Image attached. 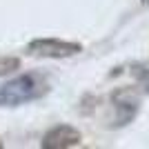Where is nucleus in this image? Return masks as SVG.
<instances>
[{
  "label": "nucleus",
  "instance_id": "f257e3e1",
  "mask_svg": "<svg viewBox=\"0 0 149 149\" xmlns=\"http://www.w3.org/2000/svg\"><path fill=\"white\" fill-rule=\"evenodd\" d=\"M49 91V82L42 74H22L11 78L0 87V105L2 107H18L42 98Z\"/></svg>",
  "mask_w": 149,
  "mask_h": 149
},
{
  "label": "nucleus",
  "instance_id": "f03ea898",
  "mask_svg": "<svg viewBox=\"0 0 149 149\" xmlns=\"http://www.w3.org/2000/svg\"><path fill=\"white\" fill-rule=\"evenodd\" d=\"M82 51L80 42H71V40H60V38H36L27 45V54L38 58H71Z\"/></svg>",
  "mask_w": 149,
  "mask_h": 149
},
{
  "label": "nucleus",
  "instance_id": "7ed1b4c3",
  "mask_svg": "<svg viewBox=\"0 0 149 149\" xmlns=\"http://www.w3.org/2000/svg\"><path fill=\"white\" fill-rule=\"evenodd\" d=\"M111 107H113L111 127H125L136 118L138 109H140V96L131 87H120L111 93Z\"/></svg>",
  "mask_w": 149,
  "mask_h": 149
},
{
  "label": "nucleus",
  "instance_id": "20e7f679",
  "mask_svg": "<svg viewBox=\"0 0 149 149\" xmlns=\"http://www.w3.org/2000/svg\"><path fill=\"white\" fill-rule=\"evenodd\" d=\"M82 140V134L71 125H56L42 136V149H69L78 147Z\"/></svg>",
  "mask_w": 149,
  "mask_h": 149
},
{
  "label": "nucleus",
  "instance_id": "39448f33",
  "mask_svg": "<svg viewBox=\"0 0 149 149\" xmlns=\"http://www.w3.org/2000/svg\"><path fill=\"white\" fill-rule=\"evenodd\" d=\"M131 76L136 78L138 87H143L145 91L149 93V67H147V65H140V62L131 65Z\"/></svg>",
  "mask_w": 149,
  "mask_h": 149
},
{
  "label": "nucleus",
  "instance_id": "423d86ee",
  "mask_svg": "<svg viewBox=\"0 0 149 149\" xmlns=\"http://www.w3.org/2000/svg\"><path fill=\"white\" fill-rule=\"evenodd\" d=\"M20 69V58L16 56H0V76L13 74Z\"/></svg>",
  "mask_w": 149,
  "mask_h": 149
},
{
  "label": "nucleus",
  "instance_id": "0eeeda50",
  "mask_svg": "<svg viewBox=\"0 0 149 149\" xmlns=\"http://www.w3.org/2000/svg\"><path fill=\"white\" fill-rule=\"evenodd\" d=\"M140 2H143V5H145V7H147V5H149V0H140Z\"/></svg>",
  "mask_w": 149,
  "mask_h": 149
},
{
  "label": "nucleus",
  "instance_id": "6e6552de",
  "mask_svg": "<svg viewBox=\"0 0 149 149\" xmlns=\"http://www.w3.org/2000/svg\"><path fill=\"white\" fill-rule=\"evenodd\" d=\"M0 149H2V140H0Z\"/></svg>",
  "mask_w": 149,
  "mask_h": 149
}]
</instances>
